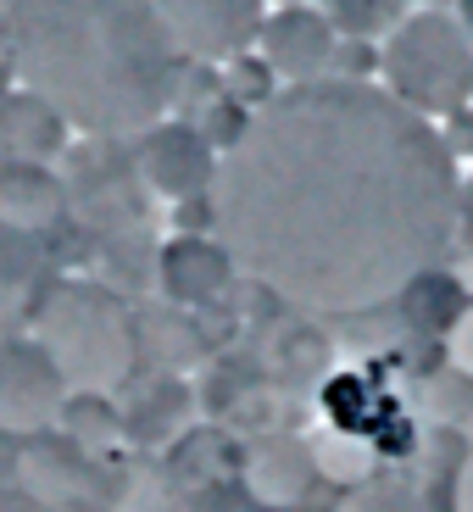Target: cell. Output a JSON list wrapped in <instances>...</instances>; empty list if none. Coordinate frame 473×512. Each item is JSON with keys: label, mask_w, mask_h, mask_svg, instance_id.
Masks as SVG:
<instances>
[{"label": "cell", "mask_w": 473, "mask_h": 512, "mask_svg": "<svg viewBox=\"0 0 473 512\" xmlns=\"http://www.w3.org/2000/svg\"><path fill=\"white\" fill-rule=\"evenodd\" d=\"M156 279H162V290L173 295L179 307H212V301H223V290H229L234 262H229V251H223L218 240L184 234V240H173L162 251Z\"/></svg>", "instance_id": "obj_13"}, {"label": "cell", "mask_w": 473, "mask_h": 512, "mask_svg": "<svg viewBox=\"0 0 473 512\" xmlns=\"http://www.w3.org/2000/svg\"><path fill=\"white\" fill-rule=\"evenodd\" d=\"M67 212V184L45 162H6L0 156V229L39 240Z\"/></svg>", "instance_id": "obj_12"}, {"label": "cell", "mask_w": 473, "mask_h": 512, "mask_svg": "<svg viewBox=\"0 0 473 512\" xmlns=\"http://www.w3.org/2000/svg\"><path fill=\"white\" fill-rule=\"evenodd\" d=\"M17 90L90 140H140L173 106V51L151 0H17L6 12Z\"/></svg>", "instance_id": "obj_2"}, {"label": "cell", "mask_w": 473, "mask_h": 512, "mask_svg": "<svg viewBox=\"0 0 473 512\" xmlns=\"http://www.w3.org/2000/svg\"><path fill=\"white\" fill-rule=\"evenodd\" d=\"M323 17L340 39H379L396 34L412 17V0H323Z\"/></svg>", "instance_id": "obj_16"}, {"label": "cell", "mask_w": 473, "mask_h": 512, "mask_svg": "<svg viewBox=\"0 0 473 512\" xmlns=\"http://www.w3.org/2000/svg\"><path fill=\"white\" fill-rule=\"evenodd\" d=\"M67 145V123L28 90L0 95V156L6 162H51Z\"/></svg>", "instance_id": "obj_14"}, {"label": "cell", "mask_w": 473, "mask_h": 512, "mask_svg": "<svg viewBox=\"0 0 473 512\" xmlns=\"http://www.w3.org/2000/svg\"><path fill=\"white\" fill-rule=\"evenodd\" d=\"M451 507H457V512H473V451L462 457V468H457V485H451Z\"/></svg>", "instance_id": "obj_24"}, {"label": "cell", "mask_w": 473, "mask_h": 512, "mask_svg": "<svg viewBox=\"0 0 473 512\" xmlns=\"http://www.w3.org/2000/svg\"><path fill=\"white\" fill-rule=\"evenodd\" d=\"M67 384L34 340H0V435L39 440L67 412Z\"/></svg>", "instance_id": "obj_7"}, {"label": "cell", "mask_w": 473, "mask_h": 512, "mask_svg": "<svg viewBox=\"0 0 473 512\" xmlns=\"http://www.w3.org/2000/svg\"><path fill=\"white\" fill-rule=\"evenodd\" d=\"M34 346L51 357L73 401H112L134 379V318L106 284L62 279L39 295Z\"/></svg>", "instance_id": "obj_3"}, {"label": "cell", "mask_w": 473, "mask_h": 512, "mask_svg": "<svg viewBox=\"0 0 473 512\" xmlns=\"http://www.w3.org/2000/svg\"><path fill=\"white\" fill-rule=\"evenodd\" d=\"M446 145H451V156H457V151H473V112H468V106L446 117Z\"/></svg>", "instance_id": "obj_23"}, {"label": "cell", "mask_w": 473, "mask_h": 512, "mask_svg": "<svg viewBox=\"0 0 473 512\" xmlns=\"http://www.w3.org/2000/svg\"><path fill=\"white\" fill-rule=\"evenodd\" d=\"M0 512H45L28 490H17V485H0Z\"/></svg>", "instance_id": "obj_26"}, {"label": "cell", "mask_w": 473, "mask_h": 512, "mask_svg": "<svg viewBox=\"0 0 473 512\" xmlns=\"http://www.w3.org/2000/svg\"><path fill=\"white\" fill-rule=\"evenodd\" d=\"M446 362L457 379H473V307H462L446 323Z\"/></svg>", "instance_id": "obj_22"}, {"label": "cell", "mask_w": 473, "mask_h": 512, "mask_svg": "<svg viewBox=\"0 0 473 512\" xmlns=\"http://www.w3.org/2000/svg\"><path fill=\"white\" fill-rule=\"evenodd\" d=\"M268 368L279 373V379H318V373L329 368V340L301 318L284 323L268 346Z\"/></svg>", "instance_id": "obj_17"}, {"label": "cell", "mask_w": 473, "mask_h": 512, "mask_svg": "<svg viewBox=\"0 0 473 512\" xmlns=\"http://www.w3.org/2000/svg\"><path fill=\"white\" fill-rule=\"evenodd\" d=\"M373 73H379V45H373V39H340V45H334L329 78H346V84H368Z\"/></svg>", "instance_id": "obj_20"}, {"label": "cell", "mask_w": 473, "mask_h": 512, "mask_svg": "<svg viewBox=\"0 0 473 512\" xmlns=\"http://www.w3.org/2000/svg\"><path fill=\"white\" fill-rule=\"evenodd\" d=\"M17 490H28L45 512L90 507L95 490H101V468H95V457H84L73 440L39 435V440H28V451L17 457Z\"/></svg>", "instance_id": "obj_10"}, {"label": "cell", "mask_w": 473, "mask_h": 512, "mask_svg": "<svg viewBox=\"0 0 473 512\" xmlns=\"http://www.w3.org/2000/svg\"><path fill=\"white\" fill-rule=\"evenodd\" d=\"M240 479H245V496L268 512H290L307 501L312 479H318V462H312V446L301 435H256L245 446L240 462Z\"/></svg>", "instance_id": "obj_9"}, {"label": "cell", "mask_w": 473, "mask_h": 512, "mask_svg": "<svg viewBox=\"0 0 473 512\" xmlns=\"http://www.w3.org/2000/svg\"><path fill=\"white\" fill-rule=\"evenodd\" d=\"M184 62H234L262 39V0H151Z\"/></svg>", "instance_id": "obj_6"}, {"label": "cell", "mask_w": 473, "mask_h": 512, "mask_svg": "<svg viewBox=\"0 0 473 512\" xmlns=\"http://www.w3.org/2000/svg\"><path fill=\"white\" fill-rule=\"evenodd\" d=\"M67 206H78L95 229H128L145 218V190L140 167H134V145L128 140H90L73 151L67 167Z\"/></svg>", "instance_id": "obj_5"}, {"label": "cell", "mask_w": 473, "mask_h": 512, "mask_svg": "<svg viewBox=\"0 0 473 512\" xmlns=\"http://www.w3.org/2000/svg\"><path fill=\"white\" fill-rule=\"evenodd\" d=\"M307 446H312V462H318V479H334V485H346V490L379 474V446H373L368 435H357V429L329 423V429H318Z\"/></svg>", "instance_id": "obj_15"}, {"label": "cell", "mask_w": 473, "mask_h": 512, "mask_svg": "<svg viewBox=\"0 0 473 512\" xmlns=\"http://www.w3.org/2000/svg\"><path fill=\"white\" fill-rule=\"evenodd\" d=\"M134 167L151 195L167 201H201L212 190V173H218V151L195 123L184 117H162L156 128H145L134 140Z\"/></svg>", "instance_id": "obj_8"}, {"label": "cell", "mask_w": 473, "mask_h": 512, "mask_svg": "<svg viewBox=\"0 0 473 512\" xmlns=\"http://www.w3.org/2000/svg\"><path fill=\"white\" fill-rule=\"evenodd\" d=\"M457 23L468 28V39H473V0H457Z\"/></svg>", "instance_id": "obj_28"}, {"label": "cell", "mask_w": 473, "mask_h": 512, "mask_svg": "<svg viewBox=\"0 0 473 512\" xmlns=\"http://www.w3.org/2000/svg\"><path fill=\"white\" fill-rule=\"evenodd\" d=\"M457 156L379 84H284L212 173V240L307 318L379 312L457 245Z\"/></svg>", "instance_id": "obj_1"}, {"label": "cell", "mask_w": 473, "mask_h": 512, "mask_svg": "<svg viewBox=\"0 0 473 512\" xmlns=\"http://www.w3.org/2000/svg\"><path fill=\"white\" fill-rule=\"evenodd\" d=\"M334 512H423V501H418V490H412V479L373 474L334 501Z\"/></svg>", "instance_id": "obj_18"}, {"label": "cell", "mask_w": 473, "mask_h": 512, "mask_svg": "<svg viewBox=\"0 0 473 512\" xmlns=\"http://www.w3.org/2000/svg\"><path fill=\"white\" fill-rule=\"evenodd\" d=\"M223 95L240 101L245 112H256L262 101H273V67L256 56H234V73H223Z\"/></svg>", "instance_id": "obj_19"}, {"label": "cell", "mask_w": 473, "mask_h": 512, "mask_svg": "<svg viewBox=\"0 0 473 512\" xmlns=\"http://www.w3.org/2000/svg\"><path fill=\"white\" fill-rule=\"evenodd\" d=\"M384 90L418 117H451L473 101V39L440 6L412 12L379 51Z\"/></svg>", "instance_id": "obj_4"}, {"label": "cell", "mask_w": 473, "mask_h": 512, "mask_svg": "<svg viewBox=\"0 0 473 512\" xmlns=\"http://www.w3.org/2000/svg\"><path fill=\"white\" fill-rule=\"evenodd\" d=\"M457 240L473 251V179L462 184V195H457Z\"/></svg>", "instance_id": "obj_25"}, {"label": "cell", "mask_w": 473, "mask_h": 512, "mask_svg": "<svg viewBox=\"0 0 473 512\" xmlns=\"http://www.w3.org/2000/svg\"><path fill=\"white\" fill-rule=\"evenodd\" d=\"M12 39H6V17H0V95L12 90Z\"/></svg>", "instance_id": "obj_27"}, {"label": "cell", "mask_w": 473, "mask_h": 512, "mask_svg": "<svg viewBox=\"0 0 473 512\" xmlns=\"http://www.w3.org/2000/svg\"><path fill=\"white\" fill-rule=\"evenodd\" d=\"M334 45H340L334 23L323 12H312V6H279L262 23V62L279 78H290V84H318V78H329Z\"/></svg>", "instance_id": "obj_11"}, {"label": "cell", "mask_w": 473, "mask_h": 512, "mask_svg": "<svg viewBox=\"0 0 473 512\" xmlns=\"http://www.w3.org/2000/svg\"><path fill=\"white\" fill-rule=\"evenodd\" d=\"M28 268H34V240L0 229V290H17L28 279Z\"/></svg>", "instance_id": "obj_21"}, {"label": "cell", "mask_w": 473, "mask_h": 512, "mask_svg": "<svg viewBox=\"0 0 473 512\" xmlns=\"http://www.w3.org/2000/svg\"><path fill=\"white\" fill-rule=\"evenodd\" d=\"M279 6H307V0H279Z\"/></svg>", "instance_id": "obj_29"}]
</instances>
